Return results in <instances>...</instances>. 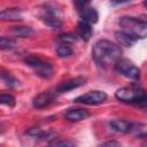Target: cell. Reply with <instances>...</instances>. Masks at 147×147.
Returning a JSON list of instances; mask_svg holds the SVG:
<instances>
[{
    "label": "cell",
    "mask_w": 147,
    "mask_h": 147,
    "mask_svg": "<svg viewBox=\"0 0 147 147\" xmlns=\"http://www.w3.org/2000/svg\"><path fill=\"white\" fill-rule=\"evenodd\" d=\"M9 32L13 36L20 37V38H28V37H31L34 33L32 28H30V26H22V25H20V26H11L9 29Z\"/></svg>",
    "instance_id": "15"
},
{
    "label": "cell",
    "mask_w": 147,
    "mask_h": 147,
    "mask_svg": "<svg viewBox=\"0 0 147 147\" xmlns=\"http://www.w3.org/2000/svg\"><path fill=\"white\" fill-rule=\"evenodd\" d=\"M132 124L129 121H124V119H113L108 123L109 127L111 131L117 132V133H129L131 132L132 129Z\"/></svg>",
    "instance_id": "11"
},
{
    "label": "cell",
    "mask_w": 147,
    "mask_h": 147,
    "mask_svg": "<svg viewBox=\"0 0 147 147\" xmlns=\"http://www.w3.org/2000/svg\"><path fill=\"white\" fill-rule=\"evenodd\" d=\"M55 93L54 92H41L38 95H36L32 100V106L37 109H41L45 107H48L53 101H54Z\"/></svg>",
    "instance_id": "9"
},
{
    "label": "cell",
    "mask_w": 147,
    "mask_h": 147,
    "mask_svg": "<svg viewBox=\"0 0 147 147\" xmlns=\"http://www.w3.org/2000/svg\"><path fill=\"white\" fill-rule=\"evenodd\" d=\"M121 47L110 40H98L92 48V57L98 65L107 67L110 64H116L117 61L122 59Z\"/></svg>",
    "instance_id": "1"
},
{
    "label": "cell",
    "mask_w": 147,
    "mask_h": 147,
    "mask_svg": "<svg viewBox=\"0 0 147 147\" xmlns=\"http://www.w3.org/2000/svg\"><path fill=\"white\" fill-rule=\"evenodd\" d=\"M40 18L47 26L52 29H56L62 25V21L59 16V10L51 5L45 6V8L40 14Z\"/></svg>",
    "instance_id": "6"
},
{
    "label": "cell",
    "mask_w": 147,
    "mask_h": 147,
    "mask_svg": "<svg viewBox=\"0 0 147 147\" xmlns=\"http://www.w3.org/2000/svg\"><path fill=\"white\" fill-rule=\"evenodd\" d=\"M15 41L13 39H9L7 37H1L0 38V48L2 51H7V49H13L15 47Z\"/></svg>",
    "instance_id": "18"
},
{
    "label": "cell",
    "mask_w": 147,
    "mask_h": 147,
    "mask_svg": "<svg viewBox=\"0 0 147 147\" xmlns=\"http://www.w3.org/2000/svg\"><path fill=\"white\" fill-rule=\"evenodd\" d=\"M28 133H29L30 136H32V137H34V138H39V139H41V138H44L45 136L48 134L47 132H42V131H40L39 129H32V130H30Z\"/></svg>",
    "instance_id": "23"
},
{
    "label": "cell",
    "mask_w": 147,
    "mask_h": 147,
    "mask_svg": "<svg viewBox=\"0 0 147 147\" xmlns=\"http://www.w3.org/2000/svg\"><path fill=\"white\" fill-rule=\"evenodd\" d=\"M48 147H76L71 140H53L48 144Z\"/></svg>",
    "instance_id": "19"
},
{
    "label": "cell",
    "mask_w": 147,
    "mask_h": 147,
    "mask_svg": "<svg viewBox=\"0 0 147 147\" xmlns=\"http://www.w3.org/2000/svg\"><path fill=\"white\" fill-rule=\"evenodd\" d=\"M1 78H2V80L5 82V84L7 85V86H9V87H14L18 82L11 76V75H9V74H6L5 71H2L1 72Z\"/></svg>",
    "instance_id": "21"
},
{
    "label": "cell",
    "mask_w": 147,
    "mask_h": 147,
    "mask_svg": "<svg viewBox=\"0 0 147 147\" xmlns=\"http://www.w3.org/2000/svg\"><path fill=\"white\" fill-rule=\"evenodd\" d=\"M0 102H1L2 105L8 106V107H14L15 103H16V100H15V98H14L11 94H6V93H3V94L0 95Z\"/></svg>",
    "instance_id": "20"
},
{
    "label": "cell",
    "mask_w": 147,
    "mask_h": 147,
    "mask_svg": "<svg viewBox=\"0 0 147 147\" xmlns=\"http://www.w3.org/2000/svg\"><path fill=\"white\" fill-rule=\"evenodd\" d=\"M121 31L127 33L134 39L147 38V21H141L131 16H123L118 21Z\"/></svg>",
    "instance_id": "3"
},
{
    "label": "cell",
    "mask_w": 147,
    "mask_h": 147,
    "mask_svg": "<svg viewBox=\"0 0 147 147\" xmlns=\"http://www.w3.org/2000/svg\"><path fill=\"white\" fill-rule=\"evenodd\" d=\"M78 11H79V15H80L82 21H84V22H86L88 24H94V23L98 22L99 14H98V11H96V9L94 7L90 6V3H87L86 6H84Z\"/></svg>",
    "instance_id": "10"
},
{
    "label": "cell",
    "mask_w": 147,
    "mask_h": 147,
    "mask_svg": "<svg viewBox=\"0 0 147 147\" xmlns=\"http://www.w3.org/2000/svg\"><path fill=\"white\" fill-rule=\"evenodd\" d=\"M59 40L63 44V45H68V44H72L76 41V37L74 34H69V33H65V34H60L59 36Z\"/></svg>",
    "instance_id": "22"
},
{
    "label": "cell",
    "mask_w": 147,
    "mask_h": 147,
    "mask_svg": "<svg viewBox=\"0 0 147 147\" xmlns=\"http://www.w3.org/2000/svg\"><path fill=\"white\" fill-rule=\"evenodd\" d=\"M115 38H116V40L118 42V46L121 45V46H125V47H131L137 41V39H134L133 37L129 36L127 33H125V32H123L121 30L115 33Z\"/></svg>",
    "instance_id": "16"
},
{
    "label": "cell",
    "mask_w": 147,
    "mask_h": 147,
    "mask_svg": "<svg viewBox=\"0 0 147 147\" xmlns=\"http://www.w3.org/2000/svg\"><path fill=\"white\" fill-rule=\"evenodd\" d=\"M115 70L117 74L122 75L123 77L132 80H138L140 78L139 68L127 59H121L119 61H117V63L115 64Z\"/></svg>",
    "instance_id": "5"
},
{
    "label": "cell",
    "mask_w": 147,
    "mask_h": 147,
    "mask_svg": "<svg viewBox=\"0 0 147 147\" xmlns=\"http://www.w3.org/2000/svg\"><path fill=\"white\" fill-rule=\"evenodd\" d=\"M90 113L85 109L82 108H75V109H68L64 114L65 119L70 122H78V121H84L90 117Z\"/></svg>",
    "instance_id": "12"
},
{
    "label": "cell",
    "mask_w": 147,
    "mask_h": 147,
    "mask_svg": "<svg viewBox=\"0 0 147 147\" xmlns=\"http://www.w3.org/2000/svg\"><path fill=\"white\" fill-rule=\"evenodd\" d=\"M76 32L78 34L79 38H82L84 41H88L93 34V29L91 26V24L84 22V21H79L77 23V28H76Z\"/></svg>",
    "instance_id": "13"
},
{
    "label": "cell",
    "mask_w": 147,
    "mask_h": 147,
    "mask_svg": "<svg viewBox=\"0 0 147 147\" xmlns=\"http://www.w3.org/2000/svg\"><path fill=\"white\" fill-rule=\"evenodd\" d=\"M86 79L84 77H76V78H71L64 82H61L59 85H56V87L54 88V93L55 94H61V93H65L69 92L71 90H75L77 87H80L85 84Z\"/></svg>",
    "instance_id": "8"
},
{
    "label": "cell",
    "mask_w": 147,
    "mask_h": 147,
    "mask_svg": "<svg viewBox=\"0 0 147 147\" xmlns=\"http://www.w3.org/2000/svg\"><path fill=\"white\" fill-rule=\"evenodd\" d=\"M56 54L61 59H67V57H70L72 55V49L69 47V45H63L61 44L57 48H56Z\"/></svg>",
    "instance_id": "17"
},
{
    "label": "cell",
    "mask_w": 147,
    "mask_h": 147,
    "mask_svg": "<svg viewBox=\"0 0 147 147\" xmlns=\"http://www.w3.org/2000/svg\"><path fill=\"white\" fill-rule=\"evenodd\" d=\"M99 147H122V146L116 140H109V141H106V142L99 145Z\"/></svg>",
    "instance_id": "24"
},
{
    "label": "cell",
    "mask_w": 147,
    "mask_h": 147,
    "mask_svg": "<svg viewBox=\"0 0 147 147\" xmlns=\"http://www.w3.org/2000/svg\"><path fill=\"white\" fill-rule=\"evenodd\" d=\"M0 18L1 21H21L23 17L17 8H8L0 13Z\"/></svg>",
    "instance_id": "14"
},
{
    "label": "cell",
    "mask_w": 147,
    "mask_h": 147,
    "mask_svg": "<svg viewBox=\"0 0 147 147\" xmlns=\"http://www.w3.org/2000/svg\"><path fill=\"white\" fill-rule=\"evenodd\" d=\"M107 99V94L103 91H99V90H93L90 91L83 95L77 96L74 101L75 102H79V103H84V105H100L102 102H105Z\"/></svg>",
    "instance_id": "7"
},
{
    "label": "cell",
    "mask_w": 147,
    "mask_h": 147,
    "mask_svg": "<svg viewBox=\"0 0 147 147\" xmlns=\"http://www.w3.org/2000/svg\"><path fill=\"white\" fill-rule=\"evenodd\" d=\"M144 5H145V6H147V1H145V2H144Z\"/></svg>",
    "instance_id": "25"
},
{
    "label": "cell",
    "mask_w": 147,
    "mask_h": 147,
    "mask_svg": "<svg viewBox=\"0 0 147 147\" xmlns=\"http://www.w3.org/2000/svg\"><path fill=\"white\" fill-rule=\"evenodd\" d=\"M24 63L30 68H32L34 72L44 79H48L53 76V72H54L53 67L49 63L44 62L41 59H39L36 55H28L24 59Z\"/></svg>",
    "instance_id": "4"
},
{
    "label": "cell",
    "mask_w": 147,
    "mask_h": 147,
    "mask_svg": "<svg viewBox=\"0 0 147 147\" xmlns=\"http://www.w3.org/2000/svg\"><path fill=\"white\" fill-rule=\"evenodd\" d=\"M115 98L124 103L136 105L139 107H147V91L137 84H132L115 92Z\"/></svg>",
    "instance_id": "2"
}]
</instances>
